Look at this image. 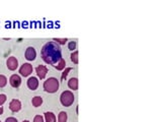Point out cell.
Wrapping results in <instances>:
<instances>
[{
    "label": "cell",
    "mask_w": 162,
    "mask_h": 122,
    "mask_svg": "<svg viewBox=\"0 0 162 122\" xmlns=\"http://www.w3.org/2000/svg\"><path fill=\"white\" fill-rule=\"evenodd\" d=\"M54 66H55L56 69H57V70H63V69H65V66H66V61H65L63 58H61V59H60V61H59L56 65H54Z\"/></svg>",
    "instance_id": "14"
},
{
    "label": "cell",
    "mask_w": 162,
    "mask_h": 122,
    "mask_svg": "<svg viewBox=\"0 0 162 122\" xmlns=\"http://www.w3.org/2000/svg\"><path fill=\"white\" fill-rule=\"evenodd\" d=\"M36 72H37L38 77L41 78V80H44L48 73V68L46 67L45 65H39V66H37V68H36Z\"/></svg>",
    "instance_id": "8"
},
{
    "label": "cell",
    "mask_w": 162,
    "mask_h": 122,
    "mask_svg": "<svg viewBox=\"0 0 162 122\" xmlns=\"http://www.w3.org/2000/svg\"><path fill=\"white\" fill-rule=\"evenodd\" d=\"M6 65H7V68L9 70H15L18 66V61L15 57L11 56V57H9L7 59V61H6Z\"/></svg>",
    "instance_id": "5"
},
{
    "label": "cell",
    "mask_w": 162,
    "mask_h": 122,
    "mask_svg": "<svg viewBox=\"0 0 162 122\" xmlns=\"http://www.w3.org/2000/svg\"><path fill=\"white\" fill-rule=\"evenodd\" d=\"M46 122H56V116L53 112H46L45 113Z\"/></svg>",
    "instance_id": "12"
},
{
    "label": "cell",
    "mask_w": 162,
    "mask_h": 122,
    "mask_svg": "<svg viewBox=\"0 0 162 122\" xmlns=\"http://www.w3.org/2000/svg\"><path fill=\"white\" fill-rule=\"evenodd\" d=\"M22 122H29V121H28V120H24Z\"/></svg>",
    "instance_id": "25"
},
{
    "label": "cell",
    "mask_w": 162,
    "mask_h": 122,
    "mask_svg": "<svg viewBox=\"0 0 162 122\" xmlns=\"http://www.w3.org/2000/svg\"><path fill=\"white\" fill-rule=\"evenodd\" d=\"M59 89V81L55 77H50L44 82V90L48 93H56Z\"/></svg>",
    "instance_id": "2"
},
{
    "label": "cell",
    "mask_w": 162,
    "mask_h": 122,
    "mask_svg": "<svg viewBox=\"0 0 162 122\" xmlns=\"http://www.w3.org/2000/svg\"><path fill=\"white\" fill-rule=\"evenodd\" d=\"M42 58L47 64H57L62 58L60 45L54 41H50L43 46L41 51Z\"/></svg>",
    "instance_id": "1"
},
{
    "label": "cell",
    "mask_w": 162,
    "mask_h": 122,
    "mask_svg": "<svg viewBox=\"0 0 162 122\" xmlns=\"http://www.w3.org/2000/svg\"><path fill=\"white\" fill-rule=\"evenodd\" d=\"M71 60H72V62L73 63H75V64H78V51H73L72 52V54H71Z\"/></svg>",
    "instance_id": "16"
},
{
    "label": "cell",
    "mask_w": 162,
    "mask_h": 122,
    "mask_svg": "<svg viewBox=\"0 0 162 122\" xmlns=\"http://www.w3.org/2000/svg\"><path fill=\"white\" fill-rule=\"evenodd\" d=\"M32 103L35 107H40L43 104V99L42 97H40V96H36V97L32 98Z\"/></svg>",
    "instance_id": "13"
},
{
    "label": "cell",
    "mask_w": 162,
    "mask_h": 122,
    "mask_svg": "<svg viewBox=\"0 0 162 122\" xmlns=\"http://www.w3.org/2000/svg\"><path fill=\"white\" fill-rule=\"evenodd\" d=\"M53 41L56 42L57 44L59 45H65L66 44V42H67L68 40L66 38H63V39H59V38H54L53 39Z\"/></svg>",
    "instance_id": "18"
},
{
    "label": "cell",
    "mask_w": 162,
    "mask_h": 122,
    "mask_svg": "<svg viewBox=\"0 0 162 122\" xmlns=\"http://www.w3.org/2000/svg\"><path fill=\"white\" fill-rule=\"evenodd\" d=\"M28 87L29 90H32V91L37 90L38 87H39V80L35 77H29L28 80Z\"/></svg>",
    "instance_id": "10"
},
{
    "label": "cell",
    "mask_w": 162,
    "mask_h": 122,
    "mask_svg": "<svg viewBox=\"0 0 162 122\" xmlns=\"http://www.w3.org/2000/svg\"><path fill=\"white\" fill-rule=\"evenodd\" d=\"M9 109L12 112H18L21 109V103L19 100H16V99H13L11 102L9 103Z\"/></svg>",
    "instance_id": "9"
},
{
    "label": "cell",
    "mask_w": 162,
    "mask_h": 122,
    "mask_svg": "<svg viewBox=\"0 0 162 122\" xmlns=\"http://www.w3.org/2000/svg\"><path fill=\"white\" fill-rule=\"evenodd\" d=\"M36 57H37V52H36V49L34 47H28L25 50V58L28 59V61H32L35 60Z\"/></svg>",
    "instance_id": "7"
},
{
    "label": "cell",
    "mask_w": 162,
    "mask_h": 122,
    "mask_svg": "<svg viewBox=\"0 0 162 122\" xmlns=\"http://www.w3.org/2000/svg\"><path fill=\"white\" fill-rule=\"evenodd\" d=\"M0 122H1V121H0Z\"/></svg>",
    "instance_id": "26"
},
{
    "label": "cell",
    "mask_w": 162,
    "mask_h": 122,
    "mask_svg": "<svg viewBox=\"0 0 162 122\" xmlns=\"http://www.w3.org/2000/svg\"><path fill=\"white\" fill-rule=\"evenodd\" d=\"M68 48H69V50L75 51V50H76V42H75V41H71L70 43H69Z\"/></svg>",
    "instance_id": "20"
},
{
    "label": "cell",
    "mask_w": 162,
    "mask_h": 122,
    "mask_svg": "<svg viewBox=\"0 0 162 122\" xmlns=\"http://www.w3.org/2000/svg\"><path fill=\"white\" fill-rule=\"evenodd\" d=\"M68 87L71 89V90L76 91L78 89V80L76 77H71L68 81Z\"/></svg>",
    "instance_id": "11"
},
{
    "label": "cell",
    "mask_w": 162,
    "mask_h": 122,
    "mask_svg": "<svg viewBox=\"0 0 162 122\" xmlns=\"http://www.w3.org/2000/svg\"><path fill=\"white\" fill-rule=\"evenodd\" d=\"M74 95L72 92L70 91H65V92H63V93L61 94L60 96V100H61V103L63 106H65V107H69V106H71L72 104H73V102H74Z\"/></svg>",
    "instance_id": "3"
},
{
    "label": "cell",
    "mask_w": 162,
    "mask_h": 122,
    "mask_svg": "<svg viewBox=\"0 0 162 122\" xmlns=\"http://www.w3.org/2000/svg\"><path fill=\"white\" fill-rule=\"evenodd\" d=\"M34 122H44V118L41 115H36L34 118Z\"/></svg>",
    "instance_id": "22"
},
{
    "label": "cell",
    "mask_w": 162,
    "mask_h": 122,
    "mask_svg": "<svg viewBox=\"0 0 162 122\" xmlns=\"http://www.w3.org/2000/svg\"><path fill=\"white\" fill-rule=\"evenodd\" d=\"M67 118H68L67 113H66V112H64V111H62V112H60V113H59L58 122H66V121H67Z\"/></svg>",
    "instance_id": "15"
},
{
    "label": "cell",
    "mask_w": 162,
    "mask_h": 122,
    "mask_svg": "<svg viewBox=\"0 0 162 122\" xmlns=\"http://www.w3.org/2000/svg\"><path fill=\"white\" fill-rule=\"evenodd\" d=\"M6 99H7V98H6V95L0 94V107H1L2 105L6 102Z\"/></svg>",
    "instance_id": "21"
},
{
    "label": "cell",
    "mask_w": 162,
    "mask_h": 122,
    "mask_svg": "<svg viewBox=\"0 0 162 122\" xmlns=\"http://www.w3.org/2000/svg\"><path fill=\"white\" fill-rule=\"evenodd\" d=\"M5 122H18V121L17 119H15L14 117H8V118H6Z\"/></svg>",
    "instance_id": "23"
},
{
    "label": "cell",
    "mask_w": 162,
    "mask_h": 122,
    "mask_svg": "<svg viewBox=\"0 0 162 122\" xmlns=\"http://www.w3.org/2000/svg\"><path fill=\"white\" fill-rule=\"evenodd\" d=\"M72 70V67H67V68H65V70L63 71V73L61 75V81H64L66 77H67V75L68 73Z\"/></svg>",
    "instance_id": "19"
},
{
    "label": "cell",
    "mask_w": 162,
    "mask_h": 122,
    "mask_svg": "<svg viewBox=\"0 0 162 122\" xmlns=\"http://www.w3.org/2000/svg\"><path fill=\"white\" fill-rule=\"evenodd\" d=\"M9 84L11 85V87L17 89L21 84V78L17 74H12L10 78H9Z\"/></svg>",
    "instance_id": "6"
},
{
    "label": "cell",
    "mask_w": 162,
    "mask_h": 122,
    "mask_svg": "<svg viewBox=\"0 0 162 122\" xmlns=\"http://www.w3.org/2000/svg\"><path fill=\"white\" fill-rule=\"evenodd\" d=\"M7 85V78L4 75L0 74V88H4Z\"/></svg>",
    "instance_id": "17"
},
{
    "label": "cell",
    "mask_w": 162,
    "mask_h": 122,
    "mask_svg": "<svg viewBox=\"0 0 162 122\" xmlns=\"http://www.w3.org/2000/svg\"><path fill=\"white\" fill-rule=\"evenodd\" d=\"M2 113H3V108L0 107V114H2Z\"/></svg>",
    "instance_id": "24"
},
{
    "label": "cell",
    "mask_w": 162,
    "mask_h": 122,
    "mask_svg": "<svg viewBox=\"0 0 162 122\" xmlns=\"http://www.w3.org/2000/svg\"><path fill=\"white\" fill-rule=\"evenodd\" d=\"M32 72V65L29 63H24L21 65V67L19 68V73L22 77H28Z\"/></svg>",
    "instance_id": "4"
}]
</instances>
